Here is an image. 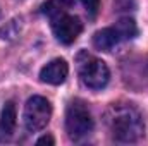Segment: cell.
Returning a JSON list of instances; mask_svg holds the SVG:
<instances>
[{"label":"cell","instance_id":"cell-4","mask_svg":"<svg viewBox=\"0 0 148 146\" xmlns=\"http://www.w3.org/2000/svg\"><path fill=\"white\" fill-rule=\"evenodd\" d=\"M50 117H52V105L47 98L36 95L26 102L23 119H24V126L29 132L41 131L50 122Z\"/></svg>","mask_w":148,"mask_h":146},{"label":"cell","instance_id":"cell-2","mask_svg":"<svg viewBox=\"0 0 148 146\" xmlns=\"http://www.w3.org/2000/svg\"><path fill=\"white\" fill-rule=\"evenodd\" d=\"M76 62L77 74L84 86H88L90 89H102L107 86L110 79V71L103 60L90 55L88 52H81L76 57Z\"/></svg>","mask_w":148,"mask_h":146},{"label":"cell","instance_id":"cell-9","mask_svg":"<svg viewBox=\"0 0 148 146\" xmlns=\"http://www.w3.org/2000/svg\"><path fill=\"white\" fill-rule=\"evenodd\" d=\"M74 5V0H47L41 5V12L48 19H55L62 14H67V10Z\"/></svg>","mask_w":148,"mask_h":146},{"label":"cell","instance_id":"cell-7","mask_svg":"<svg viewBox=\"0 0 148 146\" xmlns=\"http://www.w3.org/2000/svg\"><path fill=\"white\" fill-rule=\"evenodd\" d=\"M17 119V113H16V105L12 102L5 103V107L2 110V115H0V143L3 141H9L16 131V120Z\"/></svg>","mask_w":148,"mask_h":146},{"label":"cell","instance_id":"cell-11","mask_svg":"<svg viewBox=\"0 0 148 146\" xmlns=\"http://www.w3.org/2000/svg\"><path fill=\"white\" fill-rule=\"evenodd\" d=\"M81 2H83V5H84V9H86L88 16L95 17L97 12H98V9H100V0H81Z\"/></svg>","mask_w":148,"mask_h":146},{"label":"cell","instance_id":"cell-8","mask_svg":"<svg viewBox=\"0 0 148 146\" xmlns=\"http://www.w3.org/2000/svg\"><path fill=\"white\" fill-rule=\"evenodd\" d=\"M119 41H121V36H119V33L114 26L112 28H103V29H100L93 35L95 48H98L102 52H110Z\"/></svg>","mask_w":148,"mask_h":146},{"label":"cell","instance_id":"cell-1","mask_svg":"<svg viewBox=\"0 0 148 146\" xmlns=\"http://www.w3.org/2000/svg\"><path fill=\"white\" fill-rule=\"evenodd\" d=\"M112 138L119 143L136 141L143 134V119L133 105H112L105 113Z\"/></svg>","mask_w":148,"mask_h":146},{"label":"cell","instance_id":"cell-10","mask_svg":"<svg viewBox=\"0 0 148 146\" xmlns=\"http://www.w3.org/2000/svg\"><path fill=\"white\" fill-rule=\"evenodd\" d=\"M114 28L117 29L121 40H131V38H134L138 35V26H136V23H134L133 19H129V17L119 19Z\"/></svg>","mask_w":148,"mask_h":146},{"label":"cell","instance_id":"cell-6","mask_svg":"<svg viewBox=\"0 0 148 146\" xmlns=\"http://www.w3.org/2000/svg\"><path fill=\"white\" fill-rule=\"evenodd\" d=\"M67 74H69V65L64 59H53L50 60L47 65L41 67L40 71V79L41 83H47V84H62L66 79H67Z\"/></svg>","mask_w":148,"mask_h":146},{"label":"cell","instance_id":"cell-5","mask_svg":"<svg viewBox=\"0 0 148 146\" xmlns=\"http://www.w3.org/2000/svg\"><path fill=\"white\" fill-rule=\"evenodd\" d=\"M52 31H53V36L57 38V41H60L64 45H71L81 35L83 24L77 17L62 14L52 21Z\"/></svg>","mask_w":148,"mask_h":146},{"label":"cell","instance_id":"cell-3","mask_svg":"<svg viewBox=\"0 0 148 146\" xmlns=\"http://www.w3.org/2000/svg\"><path fill=\"white\" fill-rule=\"evenodd\" d=\"M66 131L73 139H81L93 131V119L84 103L77 100L69 103L66 112Z\"/></svg>","mask_w":148,"mask_h":146},{"label":"cell","instance_id":"cell-12","mask_svg":"<svg viewBox=\"0 0 148 146\" xmlns=\"http://www.w3.org/2000/svg\"><path fill=\"white\" fill-rule=\"evenodd\" d=\"M55 141H53V138L52 136H43V138H40L36 141V145L38 146H41V145H53Z\"/></svg>","mask_w":148,"mask_h":146}]
</instances>
